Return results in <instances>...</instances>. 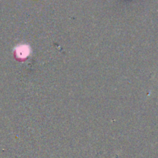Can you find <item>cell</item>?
Here are the masks:
<instances>
[{"instance_id":"cell-1","label":"cell","mask_w":158,"mask_h":158,"mask_svg":"<svg viewBox=\"0 0 158 158\" xmlns=\"http://www.w3.org/2000/svg\"><path fill=\"white\" fill-rule=\"evenodd\" d=\"M29 48L26 46H21L16 49V55L18 56L19 58L25 59L29 56Z\"/></svg>"}]
</instances>
